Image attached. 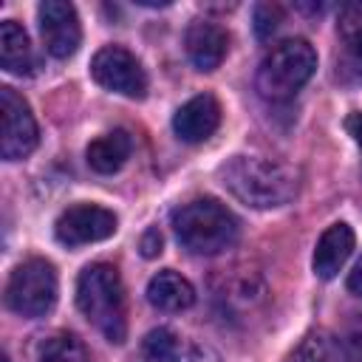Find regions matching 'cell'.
Here are the masks:
<instances>
[{"mask_svg":"<svg viewBox=\"0 0 362 362\" xmlns=\"http://www.w3.org/2000/svg\"><path fill=\"white\" fill-rule=\"evenodd\" d=\"M223 187L246 206L272 209L297 195V173L266 156H235L221 167Z\"/></svg>","mask_w":362,"mask_h":362,"instance_id":"1","label":"cell"},{"mask_svg":"<svg viewBox=\"0 0 362 362\" xmlns=\"http://www.w3.org/2000/svg\"><path fill=\"white\" fill-rule=\"evenodd\" d=\"M76 305L82 317L113 345H122L127 337V305L124 286L110 263H90L76 280Z\"/></svg>","mask_w":362,"mask_h":362,"instance_id":"2","label":"cell"},{"mask_svg":"<svg viewBox=\"0 0 362 362\" xmlns=\"http://www.w3.org/2000/svg\"><path fill=\"white\" fill-rule=\"evenodd\" d=\"M173 232L192 255H218L238 240V218L215 198H195L173 212Z\"/></svg>","mask_w":362,"mask_h":362,"instance_id":"3","label":"cell"},{"mask_svg":"<svg viewBox=\"0 0 362 362\" xmlns=\"http://www.w3.org/2000/svg\"><path fill=\"white\" fill-rule=\"evenodd\" d=\"M317 54L305 40H283L277 42L257 68V90L269 102L291 99L314 74Z\"/></svg>","mask_w":362,"mask_h":362,"instance_id":"4","label":"cell"},{"mask_svg":"<svg viewBox=\"0 0 362 362\" xmlns=\"http://www.w3.org/2000/svg\"><path fill=\"white\" fill-rule=\"evenodd\" d=\"M57 303V272L48 260L20 263L6 283V305L20 317H45Z\"/></svg>","mask_w":362,"mask_h":362,"instance_id":"5","label":"cell"},{"mask_svg":"<svg viewBox=\"0 0 362 362\" xmlns=\"http://www.w3.org/2000/svg\"><path fill=\"white\" fill-rule=\"evenodd\" d=\"M90 76L105 90H113V93H122L130 99H144V93H147V74H144L141 62L122 45L99 48L90 59Z\"/></svg>","mask_w":362,"mask_h":362,"instance_id":"6","label":"cell"},{"mask_svg":"<svg viewBox=\"0 0 362 362\" xmlns=\"http://www.w3.org/2000/svg\"><path fill=\"white\" fill-rule=\"evenodd\" d=\"M0 153L6 161H20L37 147V122L28 102L14 88H0Z\"/></svg>","mask_w":362,"mask_h":362,"instance_id":"7","label":"cell"},{"mask_svg":"<svg viewBox=\"0 0 362 362\" xmlns=\"http://www.w3.org/2000/svg\"><path fill=\"white\" fill-rule=\"evenodd\" d=\"M116 215L105 206L96 204H74L68 206L57 223H54V235L62 246H85V243H96L105 240L116 232Z\"/></svg>","mask_w":362,"mask_h":362,"instance_id":"8","label":"cell"},{"mask_svg":"<svg viewBox=\"0 0 362 362\" xmlns=\"http://www.w3.org/2000/svg\"><path fill=\"white\" fill-rule=\"evenodd\" d=\"M37 17H40V34H42L45 51L57 59L74 57L82 42L76 8L65 0H45V3H40Z\"/></svg>","mask_w":362,"mask_h":362,"instance_id":"9","label":"cell"},{"mask_svg":"<svg viewBox=\"0 0 362 362\" xmlns=\"http://www.w3.org/2000/svg\"><path fill=\"white\" fill-rule=\"evenodd\" d=\"M141 359L144 362H221L215 351L206 345H198L192 339L178 337L170 328H156L141 342Z\"/></svg>","mask_w":362,"mask_h":362,"instance_id":"10","label":"cell"},{"mask_svg":"<svg viewBox=\"0 0 362 362\" xmlns=\"http://www.w3.org/2000/svg\"><path fill=\"white\" fill-rule=\"evenodd\" d=\"M221 124V105L212 93H198L184 102L173 116V130L181 141H206Z\"/></svg>","mask_w":362,"mask_h":362,"instance_id":"11","label":"cell"},{"mask_svg":"<svg viewBox=\"0 0 362 362\" xmlns=\"http://www.w3.org/2000/svg\"><path fill=\"white\" fill-rule=\"evenodd\" d=\"M184 48H187L189 62L198 71H215L226 57L229 34L223 25L212 20H192L184 34Z\"/></svg>","mask_w":362,"mask_h":362,"instance_id":"12","label":"cell"},{"mask_svg":"<svg viewBox=\"0 0 362 362\" xmlns=\"http://www.w3.org/2000/svg\"><path fill=\"white\" fill-rule=\"evenodd\" d=\"M351 252H354V229L348 223H342V221L331 223L320 235L317 249H314V272H317V277H322V280L337 277V272L345 266Z\"/></svg>","mask_w":362,"mask_h":362,"instance_id":"13","label":"cell"},{"mask_svg":"<svg viewBox=\"0 0 362 362\" xmlns=\"http://www.w3.org/2000/svg\"><path fill=\"white\" fill-rule=\"evenodd\" d=\"M147 300L158 311H184L195 303V288L178 272L164 269L147 283Z\"/></svg>","mask_w":362,"mask_h":362,"instance_id":"14","label":"cell"},{"mask_svg":"<svg viewBox=\"0 0 362 362\" xmlns=\"http://www.w3.org/2000/svg\"><path fill=\"white\" fill-rule=\"evenodd\" d=\"M130 150H133V139L127 130H110L99 139H93L85 150V158L90 164V170L102 173V175H110L116 170H122V164L130 158Z\"/></svg>","mask_w":362,"mask_h":362,"instance_id":"15","label":"cell"},{"mask_svg":"<svg viewBox=\"0 0 362 362\" xmlns=\"http://www.w3.org/2000/svg\"><path fill=\"white\" fill-rule=\"evenodd\" d=\"M0 65L8 74H28L34 68V54H31L28 34L14 20L0 23Z\"/></svg>","mask_w":362,"mask_h":362,"instance_id":"16","label":"cell"},{"mask_svg":"<svg viewBox=\"0 0 362 362\" xmlns=\"http://www.w3.org/2000/svg\"><path fill=\"white\" fill-rule=\"evenodd\" d=\"M337 34H339V42H342L345 54L356 65H362V3L342 6L339 20H337Z\"/></svg>","mask_w":362,"mask_h":362,"instance_id":"17","label":"cell"},{"mask_svg":"<svg viewBox=\"0 0 362 362\" xmlns=\"http://www.w3.org/2000/svg\"><path fill=\"white\" fill-rule=\"evenodd\" d=\"M37 362H88V351L74 334H54L40 342Z\"/></svg>","mask_w":362,"mask_h":362,"instance_id":"18","label":"cell"},{"mask_svg":"<svg viewBox=\"0 0 362 362\" xmlns=\"http://www.w3.org/2000/svg\"><path fill=\"white\" fill-rule=\"evenodd\" d=\"M286 362H334V348L322 334H311L291 351Z\"/></svg>","mask_w":362,"mask_h":362,"instance_id":"19","label":"cell"},{"mask_svg":"<svg viewBox=\"0 0 362 362\" xmlns=\"http://www.w3.org/2000/svg\"><path fill=\"white\" fill-rule=\"evenodd\" d=\"M339 342H342V351L351 362H362V314L348 320V325L342 328Z\"/></svg>","mask_w":362,"mask_h":362,"instance_id":"20","label":"cell"},{"mask_svg":"<svg viewBox=\"0 0 362 362\" xmlns=\"http://www.w3.org/2000/svg\"><path fill=\"white\" fill-rule=\"evenodd\" d=\"M280 6H274V3H260L257 8H255V31H257V37L260 40H266V37H272V31L280 25Z\"/></svg>","mask_w":362,"mask_h":362,"instance_id":"21","label":"cell"},{"mask_svg":"<svg viewBox=\"0 0 362 362\" xmlns=\"http://www.w3.org/2000/svg\"><path fill=\"white\" fill-rule=\"evenodd\" d=\"M141 255L144 257H156L161 255V232L158 229H147L141 238Z\"/></svg>","mask_w":362,"mask_h":362,"instance_id":"22","label":"cell"},{"mask_svg":"<svg viewBox=\"0 0 362 362\" xmlns=\"http://www.w3.org/2000/svg\"><path fill=\"white\" fill-rule=\"evenodd\" d=\"M348 291L356 294V297H362V257L356 260V266L348 274Z\"/></svg>","mask_w":362,"mask_h":362,"instance_id":"23","label":"cell"},{"mask_svg":"<svg viewBox=\"0 0 362 362\" xmlns=\"http://www.w3.org/2000/svg\"><path fill=\"white\" fill-rule=\"evenodd\" d=\"M345 127H348V133L354 136V141L362 147V110H359V113H354V116H348Z\"/></svg>","mask_w":362,"mask_h":362,"instance_id":"24","label":"cell"},{"mask_svg":"<svg viewBox=\"0 0 362 362\" xmlns=\"http://www.w3.org/2000/svg\"><path fill=\"white\" fill-rule=\"evenodd\" d=\"M3 362H8V359H3Z\"/></svg>","mask_w":362,"mask_h":362,"instance_id":"25","label":"cell"}]
</instances>
